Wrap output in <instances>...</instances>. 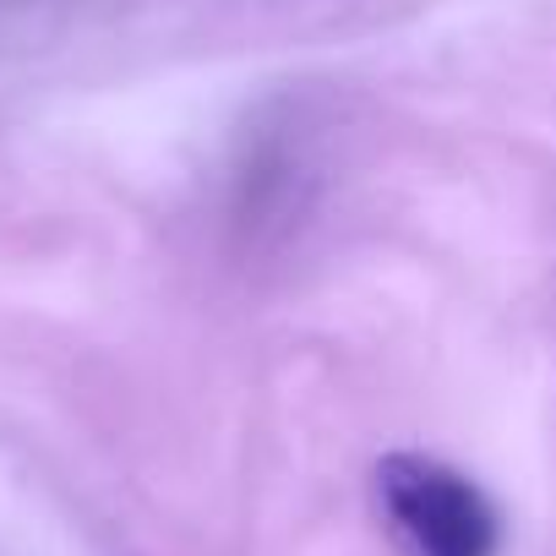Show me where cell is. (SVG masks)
<instances>
[{
  "mask_svg": "<svg viewBox=\"0 0 556 556\" xmlns=\"http://www.w3.org/2000/svg\"><path fill=\"white\" fill-rule=\"evenodd\" d=\"M377 507L404 556H496L502 545L491 496L431 453H388L377 464Z\"/></svg>",
  "mask_w": 556,
  "mask_h": 556,
  "instance_id": "obj_1",
  "label": "cell"
}]
</instances>
